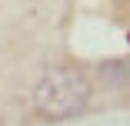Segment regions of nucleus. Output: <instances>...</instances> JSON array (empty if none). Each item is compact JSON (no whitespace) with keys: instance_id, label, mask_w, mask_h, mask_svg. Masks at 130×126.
Segmentation results:
<instances>
[{"instance_id":"obj_1","label":"nucleus","mask_w":130,"mask_h":126,"mask_svg":"<svg viewBox=\"0 0 130 126\" xmlns=\"http://www.w3.org/2000/svg\"><path fill=\"white\" fill-rule=\"evenodd\" d=\"M90 99V83L80 70H50L34 90V110L47 119L77 116Z\"/></svg>"}]
</instances>
